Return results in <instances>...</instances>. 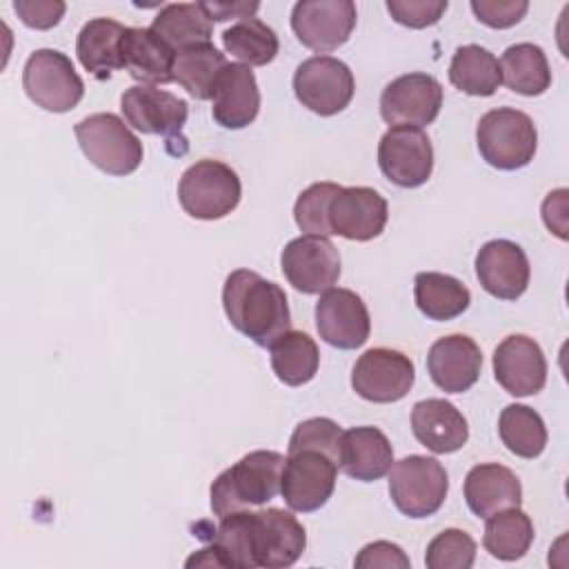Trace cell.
<instances>
[{"mask_svg": "<svg viewBox=\"0 0 569 569\" xmlns=\"http://www.w3.org/2000/svg\"><path fill=\"white\" fill-rule=\"evenodd\" d=\"M447 0H389L387 11L398 24L409 29H425L436 24L447 11Z\"/></svg>", "mask_w": 569, "mask_h": 569, "instance_id": "obj_40", "label": "cell"}, {"mask_svg": "<svg viewBox=\"0 0 569 569\" xmlns=\"http://www.w3.org/2000/svg\"><path fill=\"white\" fill-rule=\"evenodd\" d=\"M502 445L520 458H538L547 447V427L538 411L527 405H507L498 418Z\"/></svg>", "mask_w": 569, "mask_h": 569, "instance_id": "obj_35", "label": "cell"}, {"mask_svg": "<svg viewBox=\"0 0 569 569\" xmlns=\"http://www.w3.org/2000/svg\"><path fill=\"white\" fill-rule=\"evenodd\" d=\"M269 351L276 378L289 387L307 385L318 373L320 351L313 338L305 331H284L273 340Z\"/></svg>", "mask_w": 569, "mask_h": 569, "instance_id": "obj_31", "label": "cell"}, {"mask_svg": "<svg viewBox=\"0 0 569 569\" xmlns=\"http://www.w3.org/2000/svg\"><path fill=\"white\" fill-rule=\"evenodd\" d=\"M467 507L478 518H489L502 509L520 507L522 487L518 476L498 462H482L469 469L465 478Z\"/></svg>", "mask_w": 569, "mask_h": 569, "instance_id": "obj_24", "label": "cell"}, {"mask_svg": "<svg viewBox=\"0 0 569 569\" xmlns=\"http://www.w3.org/2000/svg\"><path fill=\"white\" fill-rule=\"evenodd\" d=\"M358 11L351 0H300L291 9V29L311 51L327 53L342 47L356 27Z\"/></svg>", "mask_w": 569, "mask_h": 569, "instance_id": "obj_14", "label": "cell"}, {"mask_svg": "<svg viewBox=\"0 0 569 569\" xmlns=\"http://www.w3.org/2000/svg\"><path fill=\"white\" fill-rule=\"evenodd\" d=\"M22 89L36 107L53 113L71 111L84 96V82L71 58L58 49H36L27 58Z\"/></svg>", "mask_w": 569, "mask_h": 569, "instance_id": "obj_6", "label": "cell"}, {"mask_svg": "<svg viewBox=\"0 0 569 569\" xmlns=\"http://www.w3.org/2000/svg\"><path fill=\"white\" fill-rule=\"evenodd\" d=\"M284 456L271 449H258L242 456L224 469L209 489L211 511L216 518L227 513L260 507L280 493Z\"/></svg>", "mask_w": 569, "mask_h": 569, "instance_id": "obj_2", "label": "cell"}, {"mask_svg": "<svg viewBox=\"0 0 569 569\" xmlns=\"http://www.w3.org/2000/svg\"><path fill=\"white\" fill-rule=\"evenodd\" d=\"M222 307L229 322L258 347H271L291 329L287 293L251 269H236L222 287Z\"/></svg>", "mask_w": 569, "mask_h": 569, "instance_id": "obj_1", "label": "cell"}, {"mask_svg": "<svg viewBox=\"0 0 569 569\" xmlns=\"http://www.w3.org/2000/svg\"><path fill=\"white\" fill-rule=\"evenodd\" d=\"M502 82L520 96H540L551 87V69L542 47L518 42L505 49L500 58Z\"/></svg>", "mask_w": 569, "mask_h": 569, "instance_id": "obj_30", "label": "cell"}, {"mask_svg": "<svg viewBox=\"0 0 569 569\" xmlns=\"http://www.w3.org/2000/svg\"><path fill=\"white\" fill-rule=\"evenodd\" d=\"M338 189L340 184L336 182H313L298 196L293 204V218L300 231L309 236H331L327 222V207Z\"/></svg>", "mask_w": 569, "mask_h": 569, "instance_id": "obj_38", "label": "cell"}, {"mask_svg": "<svg viewBox=\"0 0 569 569\" xmlns=\"http://www.w3.org/2000/svg\"><path fill=\"white\" fill-rule=\"evenodd\" d=\"M67 4L60 0H16L13 11L31 29H51L64 16Z\"/></svg>", "mask_w": 569, "mask_h": 569, "instance_id": "obj_42", "label": "cell"}, {"mask_svg": "<svg viewBox=\"0 0 569 569\" xmlns=\"http://www.w3.org/2000/svg\"><path fill=\"white\" fill-rule=\"evenodd\" d=\"M338 462L322 451L302 449L287 453L280 493L291 511L309 513L327 505L336 489Z\"/></svg>", "mask_w": 569, "mask_h": 569, "instance_id": "obj_10", "label": "cell"}, {"mask_svg": "<svg viewBox=\"0 0 569 569\" xmlns=\"http://www.w3.org/2000/svg\"><path fill=\"white\" fill-rule=\"evenodd\" d=\"M485 520L482 545L493 558L513 562L529 551L533 542V522L520 507L502 509Z\"/></svg>", "mask_w": 569, "mask_h": 569, "instance_id": "obj_34", "label": "cell"}, {"mask_svg": "<svg viewBox=\"0 0 569 569\" xmlns=\"http://www.w3.org/2000/svg\"><path fill=\"white\" fill-rule=\"evenodd\" d=\"M120 111L124 122L140 133L162 136L164 140L173 142L176 138L184 144L182 129L187 124L189 107L182 98L156 89L151 84H136L124 89L120 96Z\"/></svg>", "mask_w": 569, "mask_h": 569, "instance_id": "obj_13", "label": "cell"}, {"mask_svg": "<svg viewBox=\"0 0 569 569\" xmlns=\"http://www.w3.org/2000/svg\"><path fill=\"white\" fill-rule=\"evenodd\" d=\"M351 69L333 56H311L296 67L293 93L302 107L318 116L340 113L353 98Z\"/></svg>", "mask_w": 569, "mask_h": 569, "instance_id": "obj_9", "label": "cell"}, {"mask_svg": "<svg viewBox=\"0 0 569 569\" xmlns=\"http://www.w3.org/2000/svg\"><path fill=\"white\" fill-rule=\"evenodd\" d=\"M122 69L144 84L173 82L176 51L167 47L151 29L127 27L120 42Z\"/></svg>", "mask_w": 569, "mask_h": 569, "instance_id": "obj_26", "label": "cell"}, {"mask_svg": "<svg viewBox=\"0 0 569 569\" xmlns=\"http://www.w3.org/2000/svg\"><path fill=\"white\" fill-rule=\"evenodd\" d=\"M280 267L293 289L322 293L340 278V253L329 238L305 233L284 244Z\"/></svg>", "mask_w": 569, "mask_h": 569, "instance_id": "obj_16", "label": "cell"}, {"mask_svg": "<svg viewBox=\"0 0 569 569\" xmlns=\"http://www.w3.org/2000/svg\"><path fill=\"white\" fill-rule=\"evenodd\" d=\"M476 142L487 164L500 171H516L533 160L538 131L525 111L498 107L478 120Z\"/></svg>", "mask_w": 569, "mask_h": 569, "instance_id": "obj_3", "label": "cell"}, {"mask_svg": "<svg viewBox=\"0 0 569 569\" xmlns=\"http://www.w3.org/2000/svg\"><path fill=\"white\" fill-rule=\"evenodd\" d=\"M442 107V84L422 71L391 80L380 96V116L393 127L431 124Z\"/></svg>", "mask_w": 569, "mask_h": 569, "instance_id": "obj_15", "label": "cell"}, {"mask_svg": "<svg viewBox=\"0 0 569 569\" xmlns=\"http://www.w3.org/2000/svg\"><path fill=\"white\" fill-rule=\"evenodd\" d=\"M393 447L378 427H351L342 431L338 467L353 480L373 482L389 473Z\"/></svg>", "mask_w": 569, "mask_h": 569, "instance_id": "obj_25", "label": "cell"}, {"mask_svg": "<svg viewBox=\"0 0 569 569\" xmlns=\"http://www.w3.org/2000/svg\"><path fill=\"white\" fill-rule=\"evenodd\" d=\"M247 525L253 567H291L307 547V531L291 511L276 507L249 511Z\"/></svg>", "mask_w": 569, "mask_h": 569, "instance_id": "obj_8", "label": "cell"}, {"mask_svg": "<svg viewBox=\"0 0 569 569\" xmlns=\"http://www.w3.org/2000/svg\"><path fill=\"white\" fill-rule=\"evenodd\" d=\"M176 53L211 40V20L200 2L164 4L149 27Z\"/></svg>", "mask_w": 569, "mask_h": 569, "instance_id": "obj_28", "label": "cell"}, {"mask_svg": "<svg viewBox=\"0 0 569 569\" xmlns=\"http://www.w3.org/2000/svg\"><path fill=\"white\" fill-rule=\"evenodd\" d=\"M340 440H342V429L331 420V418H309L302 420L291 438H289V451H302V449H316L333 458L336 462L340 460Z\"/></svg>", "mask_w": 569, "mask_h": 569, "instance_id": "obj_39", "label": "cell"}, {"mask_svg": "<svg viewBox=\"0 0 569 569\" xmlns=\"http://www.w3.org/2000/svg\"><path fill=\"white\" fill-rule=\"evenodd\" d=\"M476 276L489 296L518 300L529 287L531 269L520 244L496 238L480 247L476 256Z\"/></svg>", "mask_w": 569, "mask_h": 569, "instance_id": "obj_20", "label": "cell"}, {"mask_svg": "<svg viewBox=\"0 0 569 569\" xmlns=\"http://www.w3.org/2000/svg\"><path fill=\"white\" fill-rule=\"evenodd\" d=\"M542 220L549 231L567 240V189L549 191L542 202Z\"/></svg>", "mask_w": 569, "mask_h": 569, "instance_id": "obj_44", "label": "cell"}, {"mask_svg": "<svg viewBox=\"0 0 569 569\" xmlns=\"http://www.w3.org/2000/svg\"><path fill=\"white\" fill-rule=\"evenodd\" d=\"M316 329L331 347L358 349L369 338L371 318L356 291L331 287L316 302Z\"/></svg>", "mask_w": 569, "mask_h": 569, "instance_id": "obj_18", "label": "cell"}, {"mask_svg": "<svg viewBox=\"0 0 569 569\" xmlns=\"http://www.w3.org/2000/svg\"><path fill=\"white\" fill-rule=\"evenodd\" d=\"M413 298L429 320H453L471 302L469 289L458 278L440 271H420L413 280Z\"/></svg>", "mask_w": 569, "mask_h": 569, "instance_id": "obj_29", "label": "cell"}, {"mask_svg": "<svg viewBox=\"0 0 569 569\" xmlns=\"http://www.w3.org/2000/svg\"><path fill=\"white\" fill-rule=\"evenodd\" d=\"M378 167L382 176L402 187H422L433 171V147L418 127H391L378 142Z\"/></svg>", "mask_w": 569, "mask_h": 569, "instance_id": "obj_12", "label": "cell"}, {"mask_svg": "<svg viewBox=\"0 0 569 569\" xmlns=\"http://www.w3.org/2000/svg\"><path fill=\"white\" fill-rule=\"evenodd\" d=\"M260 111V91L251 67L229 62L220 73L213 96L211 116L224 129L249 127Z\"/></svg>", "mask_w": 569, "mask_h": 569, "instance_id": "obj_22", "label": "cell"}, {"mask_svg": "<svg viewBox=\"0 0 569 569\" xmlns=\"http://www.w3.org/2000/svg\"><path fill=\"white\" fill-rule=\"evenodd\" d=\"M124 29V24L111 18H93L82 24L76 40V56L93 78L107 80L113 71L122 69L120 42Z\"/></svg>", "mask_w": 569, "mask_h": 569, "instance_id": "obj_27", "label": "cell"}, {"mask_svg": "<svg viewBox=\"0 0 569 569\" xmlns=\"http://www.w3.org/2000/svg\"><path fill=\"white\" fill-rule=\"evenodd\" d=\"M476 560V540L462 529H445L429 545L425 565L429 569H469Z\"/></svg>", "mask_w": 569, "mask_h": 569, "instance_id": "obj_37", "label": "cell"}, {"mask_svg": "<svg viewBox=\"0 0 569 569\" xmlns=\"http://www.w3.org/2000/svg\"><path fill=\"white\" fill-rule=\"evenodd\" d=\"M449 82L469 96H493L502 84L498 58L480 44H462L449 62Z\"/></svg>", "mask_w": 569, "mask_h": 569, "instance_id": "obj_32", "label": "cell"}, {"mask_svg": "<svg viewBox=\"0 0 569 569\" xmlns=\"http://www.w3.org/2000/svg\"><path fill=\"white\" fill-rule=\"evenodd\" d=\"M353 565L358 569H376V567H398V569H407L409 567V558L407 553L393 545V542H387V540H376V542H369L360 549V553L356 556Z\"/></svg>", "mask_w": 569, "mask_h": 569, "instance_id": "obj_43", "label": "cell"}, {"mask_svg": "<svg viewBox=\"0 0 569 569\" xmlns=\"http://www.w3.org/2000/svg\"><path fill=\"white\" fill-rule=\"evenodd\" d=\"M200 7L204 9V13L209 16V20L213 22H222L229 18H251L258 11V2H200Z\"/></svg>", "mask_w": 569, "mask_h": 569, "instance_id": "obj_45", "label": "cell"}, {"mask_svg": "<svg viewBox=\"0 0 569 569\" xmlns=\"http://www.w3.org/2000/svg\"><path fill=\"white\" fill-rule=\"evenodd\" d=\"M416 380V367L409 356L389 347L367 349L353 365V391L378 405L402 400Z\"/></svg>", "mask_w": 569, "mask_h": 569, "instance_id": "obj_11", "label": "cell"}, {"mask_svg": "<svg viewBox=\"0 0 569 569\" xmlns=\"http://www.w3.org/2000/svg\"><path fill=\"white\" fill-rule=\"evenodd\" d=\"M242 196L238 173L220 160H198L178 182V200L187 216L196 220H220L229 216Z\"/></svg>", "mask_w": 569, "mask_h": 569, "instance_id": "obj_5", "label": "cell"}, {"mask_svg": "<svg viewBox=\"0 0 569 569\" xmlns=\"http://www.w3.org/2000/svg\"><path fill=\"white\" fill-rule=\"evenodd\" d=\"M387 200L371 187H340L327 207L331 236L367 242L385 231Z\"/></svg>", "mask_w": 569, "mask_h": 569, "instance_id": "obj_17", "label": "cell"}, {"mask_svg": "<svg viewBox=\"0 0 569 569\" xmlns=\"http://www.w3.org/2000/svg\"><path fill=\"white\" fill-rule=\"evenodd\" d=\"M449 491L445 467L431 456H405L389 469V496L409 518L433 516Z\"/></svg>", "mask_w": 569, "mask_h": 569, "instance_id": "obj_7", "label": "cell"}, {"mask_svg": "<svg viewBox=\"0 0 569 569\" xmlns=\"http://www.w3.org/2000/svg\"><path fill=\"white\" fill-rule=\"evenodd\" d=\"M87 160L109 176H129L142 162V142L116 113H91L73 127Z\"/></svg>", "mask_w": 569, "mask_h": 569, "instance_id": "obj_4", "label": "cell"}, {"mask_svg": "<svg viewBox=\"0 0 569 569\" xmlns=\"http://www.w3.org/2000/svg\"><path fill=\"white\" fill-rule=\"evenodd\" d=\"M493 376L498 385L516 396H533L547 382V360L540 345L522 333L507 336L493 351Z\"/></svg>", "mask_w": 569, "mask_h": 569, "instance_id": "obj_19", "label": "cell"}, {"mask_svg": "<svg viewBox=\"0 0 569 569\" xmlns=\"http://www.w3.org/2000/svg\"><path fill=\"white\" fill-rule=\"evenodd\" d=\"M529 9L525 0H471L476 18L491 29H509L518 24Z\"/></svg>", "mask_w": 569, "mask_h": 569, "instance_id": "obj_41", "label": "cell"}, {"mask_svg": "<svg viewBox=\"0 0 569 569\" xmlns=\"http://www.w3.org/2000/svg\"><path fill=\"white\" fill-rule=\"evenodd\" d=\"M227 58L211 42L193 44L176 53L173 60V82L187 89L189 96L198 100H211L216 82L227 67Z\"/></svg>", "mask_w": 569, "mask_h": 569, "instance_id": "obj_33", "label": "cell"}, {"mask_svg": "<svg viewBox=\"0 0 569 569\" xmlns=\"http://www.w3.org/2000/svg\"><path fill=\"white\" fill-rule=\"evenodd\" d=\"M482 369V353L473 338L451 333L438 338L427 353V371L433 385L447 393L469 391Z\"/></svg>", "mask_w": 569, "mask_h": 569, "instance_id": "obj_21", "label": "cell"}, {"mask_svg": "<svg viewBox=\"0 0 569 569\" xmlns=\"http://www.w3.org/2000/svg\"><path fill=\"white\" fill-rule=\"evenodd\" d=\"M416 440L433 453H453L469 440L467 418L445 398H427L411 409Z\"/></svg>", "mask_w": 569, "mask_h": 569, "instance_id": "obj_23", "label": "cell"}, {"mask_svg": "<svg viewBox=\"0 0 569 569\" xmlns=\"http://www.w3.org/2000/svg\"><path fill=\"white\" fill-rule=\"evenodd\" d=\"M222 44L227 53H231L240 60V64L244 62L247 67L269 64L280 49L276 31L256 16L233 22L222 33Z\"/></svg>", "mask_w": 569, "mask_h": 569, "instance_id": "obj_36", "label": "cell"}]
</instances>
